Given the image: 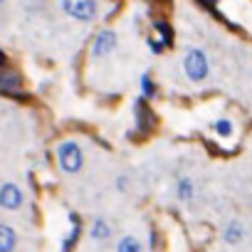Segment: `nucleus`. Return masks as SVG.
<instances>
[{
    "label": "nucleus",
    "instance_id": "obj_3",
    "mask_svg": "<svg viewBox=\"0 0 252 252\" xmlns=\"http://www.w3.org/2000/svg\"><path fill=\"white\" fill-rule=\"evenodd\" d=\"M60 5H62V13L77 23H92L99 15L96 0H60Z\"/></svg>",
    "mask_w": 252,
    "mask_h": 252
},
{
    "label": "nucleus",
    "instance_id": "obj_8",
    "mask_svg": "<svg viewBox=\"0 0 252 252\" xmlns=\"http://www.w3.org/2000/svg\"><path fill=\"white\" fill-rule=\"evenodd\" d=\"M0 94H8V96H23V79L18 72L13 69H0Z\"/></svg>",
    "mask_w": 252,
    "mask_h": 252
},
{
    "label": "nucleus",
    "instance_id": "obj_19",
    "mask_svg": "<svg viewBox=\"0 0 252 252\" xmlns=\"http://www.w3.org/2000/svg\"><path fill=\"white\" fill-rule=\"evenodd\" d=\"M158 240H161L158 230H156V227H151V230H149V250H151V252H156V247H158Z\"/></svg>",
    "mask_w": 252,
    "mask_h": 252
},
{
    "label": "nucleus",
    "instance_id": "obj_6",
    "mask_svg": "<svg viewBox=\"0 0 252 252\" xmlns=\"http://www.w3.org/2000/svg\"><path fill=\"white\" fill-rule=\"evenodd\" d=\"M23 203H25V195H23V190H20L18 183H10L8 181V183L0 186V208H3V210L15 213V210L23 208Z\"/></svg>",
    "mask_w": 252,
    "mask_h": 252
},
{
    "label": "nucleus",
    "instance_id": "obj_2",
    "mask_svg": "<svg viewBox=\"0 0 252 252\" xmlns=\"http://www.w3.org/2000/svg\"><path fill=\"white\" fill-rule=\"evenodd\" d=\"M183 74L188 82L200 84L210 77V60L200 47H188L183 55Z\"/></svg>",
    "mask_w": 252,
    "mask_h": 252
},
{
    "label": "nucleus",
    "instance_id": "obj_1",
    "mask_svg": "<svg viewBox=\"0 0 252 252\" xmlns=\"http://www.w3.org/2000/svg\"><path fill=\"white\" fill-rule=\"evenodd\" d=\"M55 156H57V166L62 173L67 176H77L82 168H84V149L79 141L74 139H64L57 144L55 149Z\"/></svg>",
    "mask_w": 252,
    "mask_h": 252
},
{
    "label": "nucleus",
    "instance_id": "obj_4",
    "mask_svg": "<svg viewBox=\"0 0 252 252\" xmlns=\"http://www.w3.org/2000/svg\"><path fill=\"white\" fill-rule=\"evenodd\" d=\"M134 124H136V134L139 136H149L156 131V114L151 109V104L144 96L134 99Z\"/></svg>",
    "mask_w": 252,
    "mask_h": 252
},
{
    "label": "nucleus",
    "instance_id": "obj_16",
    "mask_svg": "<svg viewBox=\"0 0 252 252\" xmlns=\"http://www.w3.org/2000/svg\"><path fill=\"white\" fill-rule=\"evenodd\" d=\"M79 237H82V225H72V230H69V232L64 235V240H62V247H60V252H72V250L77 247Z\"/></svg>",
    "mask_w": 252,
    "mask_h": 252
},
{
    "label": "nucleus",
    "instance_id": "obj_11",
    "mask_svg": "<svg viewBox=\"0 0 252 252\" xmlns=\"http://www.w3.org/2000/svg\"><path fill=\"white\" fill-rule=\"evenodd\" d=\"M15 250H18V232L8 222H0V252H15Z\"/></svg>",
    "mask_w": 252,
    "mask_h": 252
},
{
    "label": "nucleus",
    "instance_id": "obj_21",
    "mask_svg": "<svg viewBox=\"0 0 252 252\" xmlns=\"http://www.w3.org/2000/svg\"><path fill=\"white\" fill-rule=\"evenodd\" d=\"M203 3H208V5L213 8V5H218V3H220V0H203Z\"/></svg>",
    "mask_w": 252,
    "mask_h": 252
},
{
    "label": "nucleus",
    "instance_id": "obj_12",
    "mask_svg": "<svg viewBox=\"0 0 252 252\" xmlns=\"http://www.w3.org/2000/svg\"><path fill=\"white\" fill-rule=\"evenodd\" d=\"M144 242L136 235H121L114 245V252H144Z\"/></svg>",
    "mask_w": 252,
    "mask_h": 252
},
{
    "label": "nucleus",
    "instance_id": "obj_22",
    "mask_svg": "<svg viewBox=\"0 0 252 252\" xmlns=\"http://www.w3.org/2000/svg\"><path fill=\"white\" fill-rule=\"evenodd\" d=\"M3 3H5V0H0V8H3Z\"/></svg>",
    "mask_w": 252,
    "mask_h": 252
},
{
    "label": "nucleus",
    "instance_id": "obj_20",
    "mask_svg": "<svg viewBox=\"0 0 252 252\" xmlns=\"http://www.w3.org/2000/svg\"><path fill=\"white\" fill-rule=\"evenodd\" d=\"M5 67H8V55L0 50V69H5Z\"/></svg>",
    "mask_w": 252,
    "mask_h": 252
},
{
    "label": "nucleus",
    "instance_id": "obj_10",
    "mask_svg": "<svg viewBox=\"0 0 252 252\" xmlns=\"http://www.w3.org/2000/svg\"><path fill=\"white\" fill-rule=\"evenodd\" d=\"M222 242L225 245H232V247H237V245L245 242V225H242V220L232 218V220L225 222V227H222Z\"/></svg>",
    "mask_w": 252,
    "mask_h": 252
},
{
    "label": "nucleus",
    "instance_id": "obj_13",
    "mask_svg": "<svg viewBox=\"0 0 252 252\" xmlns=\"http://www.w3.org/2000/svg\"><path fill=\"white\" fill-rule=\"evenodd\" d=\"M210 129H213L215 136H220V139H230V136L235 134V121L227 119V116H218V119L210 124Z\"/></svg>",
    "mask_w": 252,
    "mask_h": 252
},
{
    "label": "nucleus",
    "instance_id": "obj_9",
    "mask_svg": "<svg viewBox=\"0 0 252 252\" xmlns=\"http://www.w3.org/2000/svg\"><path fill=\"white\" fill-rule=\"evenodd\" d=\"M173 193H176V200H178V203H183V205H193V203H195V181H193L190 176H181V178H176Z\"/></svg>",
    "mask_w": 252,
    "mask_h": 252
},
{
    "label": "nucleus",
    "instance_id": "obj_17",
    "mask_svg": "<svg viewBox=\"0 0 252 252\" xmlns=\"http://www.w3.org/2000/svg\"><path fill=\"white\" fill-rule=\"evenodd\" d=\"M114 190L121 193V195H126V193L131 190V176H129V173H119V176L114 178Z\"/></svg>",
    "mask_w": 252,
    "mask_h": 252
},
{
    "label": "nucleus",
    "instance_id": "obj_7",
    "mask_svg": "<svg viewBox=\"0 0 252 252\" xmlns=\"http://www.w3.org/2000/svg\"><path fill=\"white\" fill-rule=\"evenodd\" d=\"M111 235H114V230H111V222H109L106 218H94L92 225H89V230H87V237H89V242H94V245L109 242Z\"/></svg>",
    "mask_w": 252,
    "mask_h": 252
},
{
    "label": "nucleus",
    "instance_id": "obj_5",
    "mask_svg": "<svg viewBox=\"0 0 252 252\" xmlns=\"http://www.w3.org/2000/svg\"><path fill=\"white\" fill-rule=\"evenodd\" d=\"M116 45H119V35L114 30H109V28L106 30H99L96 37L92 40L89 55H92V60H104V57H109L116 50Z\"/></svg>",
    "mask_w": 252,
    "mask_h": 252
},
{
    "label": "nucleus",
    "instance_id": "obj_18",
    "mask_svg": "<svg viewBox=\"0 0 252 252\" xmlns=\"http://www.w3.org/2000/svg\"><path fill=\"white\" fill-rule=\"evenodd\" d=\"M146 45H149V50H151L154 55H161V52L166 50V45H163L158 37H149V40H146Z\"/></svg>",
    "mask_w": 252,
    "mask_h": 252
},
{
    "label": "nucleus",
    "instance_id": "obj_14",
    "mask_svg": "<svg viewBox=\"0 0 252 252\" xmlns=\"http://www.w3.org/2000/svg\"><path fill=\"white\" fill-rule=\"evenodd\" d=\"M139 89H141V96H144L146 101H151V99L158 96V84H156V79L151 77V72H144V74L139 77Z\"/></svg>",
    "mask_w": 252,
    "mask_h": 252
},
{
    "label": "nucleus",
    "instance_id": "obj_15",
    "mask_svg": "<svg viewBox=\"0 0 252 252\" xmlns=\"http://www.w3.org/2000/svg\"><path fill=\"white\" fill-rule=\"evenodd\" d=\"M154 30L158 32V40H161L166 47L173 45V28H171L166 20H154Z\"/></svg>",
    "mask_w": 252,
    "mask_h": 252
}]
</instances>
